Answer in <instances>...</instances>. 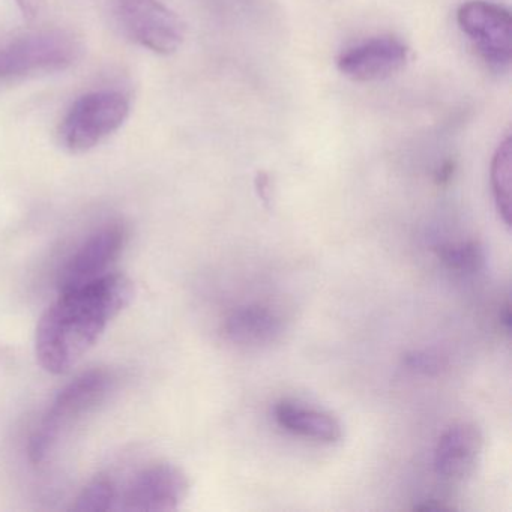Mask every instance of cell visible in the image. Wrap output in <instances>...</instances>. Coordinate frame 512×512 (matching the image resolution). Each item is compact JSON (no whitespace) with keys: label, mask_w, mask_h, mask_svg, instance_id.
Segmentation results:
<instances>
[{"label":"cell","mask_w":512,"mask_h":512,"mask_svg":"<svg viewBox=\"0 0 512 512\" xmlns=\"http://www.w3.org/2000/svg\"><path fill=\"white\" fill-rule=\"evenodd\" d=\"M136 286L122 274H106L61 292L37 326L35 352L44 370L70 371L103 337L107 326L133 302Z\"/></svg>","instance_id":"obj_1"},{"label":"cell","mask_w":512,"mask_h":512,"mask_svg":"<svg viewBox=\"0 0 512 512\" xmlns=\"http://www.w3.org/2000/svg\"><path fill=\"white\" fill-rule=\"evenodd\" d=\"M115 385L116 377L112 371L94 368L80 374L70 385L65 386L32 434L28 446L32 463H43L61 437L83 416L100 406Z\"/></svg>","instance_id":"obj_2"},{"label":"cell","mask_w":512,"mask_h":512,"mask_svg":"<svg viewBox=\"0 0 512 512\" xmlns=\"http://www.w3.org/2000/svg\"><path fill=\"white\" fill-rule=\"evenodd\" d=\"M128 116L130 101L121 92H91L80 97L68 110L59 130V140L71 154H85L121 130Z\"/></svg>","instance_id":"obj_3"},{"label":"cell","mask_w":512,"mask_h":512,"mask_svg":"<svg viewBox=\"0 0 512 512\" xmlns=\"http://www.w3.org/2000/svg\"><path fill=\"white\" fill-rule=\"evenodd\" d=\"M79 52L77 41L65 32L26 35L0 47V82L67 70Z\"/></svg>","instance_id":"obj_4"},{"label":"cell","mask_w":512,"mask_h":512,"mask_svg":"<svg viewBox=\"0 0 512 512\" xmlns=\"http://www.w3.org/2000/svg\"><path fill=\"white\" fill-rule=\"evenodd\" d=\"M457 23L485 64L497 71L511 67L512 20L505 7L470 0L458 8Z\"/></svg>","instance_id":"obj_5"},{"label":"cell","mask_w":512,"mask_h":512,"mask_svg":"<svg viewBox=\"0 0 512 512\" xmlns=\"http://www.w3.org/2000/svg\"><path fill=\"white\" fill-rule=\"evenodd\" d=\"M125 34L155 55L169 56L181 49L185 26L163 0H116Z\"/></svg>","instance_id":"obj_6"},{"label":"cell","mask_w":512,"mask_h":512,"mask_svg":"<svg viewBox=\"0 0 512 512\" xmlns=\"http://www.w3.org/2000/svg\"><path fill=\"white\" fill-rule=\"evenodd\" d=\"M190 491L187 475L175 464L155 463L139 470L118 494L116 509L163 512L179 508Z\"/></svg>","instance_id":"obj_7"},{"label":"cell","mask_w":512,"mask_h":512,"mask_svg":"<svg viewBox=\"0 0 512 512\" xmlns=\"http://www.w3.org/2000/svg\"><path fill=\"white\" fill-rule=\"evenodd\" d=\"M127 241L121 224H109L89 236L64 263L58 275L59 293L77 289L106 275Z\"/></svg>","instance_id":"obj_8"},{"label":"cell","mask_w":512,"mask_h":512,"mask_svg":"<svg viewBox=\"0 0 512 512\" xmlns=\"http://www.w3.org/2000/svg\"><path fill=\"white\" fill-rule=\"evenodd\" d=\"M412 58L409 49L400 38L374 37L362 41L341 53L338 70L353 82H379L403 70Z\"/></svg>","instance_id":"obj_9"},{"label":"cell","mask_w":512,"mask_h":512,"mask_svg":"<svg viewBox=\"0 0 512 512\" xmlns=\"http://www.w3.org/2000/svg\"><path fill=\"white\" fill-rule=\"evenodd\" d=\"M482 452V436L472 424H458L440 436L434 451V469L439 478L463 482L473 475Z\"/></svg>","instance_id":"obj_10"},{"label":"cell","mask_w":512,"mask_h":512,"mask_svg":"<svg viewBox=\"0 0 512 512\" xmlns=\"http://www.w3.org/2000/svg\"><path fill=\"white\" fill-rule=\"evenodd\" d=\"M226 337L236 346H269L283 334V320L274 310L262 305L236 308L224 323Z\"/></svg>","instance_id":"obj_11"},{"label":"cell","mask_w":512,"mask_h":512,"mask_svg":"<svg viewBox=\"0 0 512 512\" xmlns=\"http://www.w3.org/2000/svg\"><path fill=\"white\" fill-rule=\"evenodd\" d=\"M274 413L278 425L296 436L320 443H335L343 436L340 422L331 413L305 406L298 401H280Z\"/></svg>","instance_id":"obj_12"},{"label":"cell","mask_w":512,"mask_h":512,"mask_svg":"<svg viewBox=\"0 0 512 512\" xmlns=\"http://www.w3.org/2000/svg\"><path fill=\"white\" fill-rule=\"evenodd\" d=\"M511 176H512V142L506 137L494 152L491 161V188L494 202L500 217L506 226L511 224Z\"/></svg>","instance_id":"obj_13"},{"label":"cell","mask_w":512,"mask_h":512,"mask_svg":"<svg viewBox=\"0 0 512 512\" xmlns=\"http://www.w3.org/2000/svg\"><path fill=\"white\" fill-rule=\"evenodd\" d=\"M437 254L446 268L461 274H475L485 262L484 248L478 241L442 245Z\"/></svg>","instance_id":"obj_14"},{"label":"cell","mask_w":512,"mask_h":512,"mask_svg":"<svg viewBox=\"0 0 512 512\" xmlns=\"http://www.w3.org/2000/svg\"><path fill=\"white\" fill-rule=\"evenodd\" d=\"M118 503V490L112 479L107 476H98L97 479L86 485L85 490L77 497L74 511L101 512L115 509Z\"/></svg>","instance_id":"obj_15"},{"label":"cell","mask_w":512,"mask_h":512,"mask_svg":"<svg viewBox=\"0 0 512 512\" xmlns=\"http://www.w3.org/2000/svg\"><path fill=\"white\" fill-rule=\"evenodd\" d=\"M406 365L419 373L433 374L440 370L442 362L437 356L430 355V353L415 352L412 355H407Z\"/></svg>","instance_id":"obj_16"},{"label":"cell","mask_w":512,"mask_h":512,"mask_svg":"<svg viewBox=\"0 0 512 512\" xmlns=\"http://www.w3.org/2000/svg\"><path fill=\"white\" fill-rule=\"evenodd\" d=\"M14 2L26 20L37 19L44 7V0H14Z\"/></svg>","instance_id":"obj_17"}]
</instances>
